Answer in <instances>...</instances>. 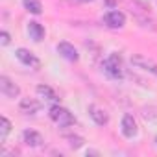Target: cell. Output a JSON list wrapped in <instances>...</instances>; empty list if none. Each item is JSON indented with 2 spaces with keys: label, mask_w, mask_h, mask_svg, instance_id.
I'll return each mask as SVG.
<instances>
[{
  "label": "cell",
  "mask_w": 157,
  "mask_h": 157,
  "mask_svg": "<svg viewBox=\"0 0 157 157\" xmlns=\"http://www.w3.org/2000/svg\"><path fill=\"white\" fill-rule=\"evenodd\" d=\"M10 131H11V122L6 117H2V118H0V140H4Z\"/></svg>",
  "instance_id": "2e32d148"
},
{
  "label": "cell",
  "mask_w": 157,
  "mask_h": 157,
  "mask_svg": "<svg viewBox=\"0 0 157 157\" xmlns=\"http://www.w3.org/2000/svg\"><path fill=\"white\" fill-rule=\"evenodd\" d=\"M15 56H17V59L22 63V65H26V67H30V68H41V61H39V57H35V54L33 52H30V50H26V48H17L15 50Z\"/></svg>",
  "instance_id": "277c9868"
},
{
  "label": "cell",
  "mask_w": 157,
  "mask_h": 157,
  "mask_svg": "<svg viewBox=\"0 0 157 157\" xmlns=\"http://www.w3.org/2000/svg\"><path fill=\"white\" fill-rule=\"evenodd\" d=\"M28 33H30V37L35 41V43H41L43 39H44V28H43V24H39V22H35V21H32L30 24H28Z\"/></svg>",
  "instance_id": "7c38bea8"
},
{
  "label": "cell",
  "mask_w": 157,
  "mask_h": 157,
  "mask_svg": "<svg viewBox=\"0 0 157 157\" xmlns=\"http://www.w3.org/2000/svg\"><path fill=\"white\" fill-rule=\"evenodd\" d=\"M37 94L41 96V98H44V100H50V102H57L59 98H57V94H56V91L52 89V87H48V85H37Z\"/></svg>",
  "instance_id": "4fadbf2b"
},
{
  "label": "cell",
  "mask_w": 157,
  "mask_h": 157,
  "mask_svg": "<svg viewBox=\"0 0 157 157\" xmlns=\"http://www.w3.org/2000/svg\"><path fill=\"white\" fill-rule=\"evenodd\" d=\"M104 24L107 28H113V30H118V28H124L126 24V15L118 10H113V11H107L104 15Z\"/></svg>",
  "instance_id": "3957f363"
},
{
  "label": "cell",
  "mask_w": 157,
  "mask_h": 157,
  "mask_svg": "<svg viewBox=\"0 0 157 157\" xmlns=\"http://www.w3.org/2000/svg\"><path fill=\"white\" fill-rule=\"evenodd\" d=\"M120 128H122V135L126 139H133L137 135V131H139V126H137V122H135V118L131 115H124Z\"/></svg>",
  "instance_id": "ba28073f"
},
{
  "label": "cell",
  "mask_w": 157,
  "mask_h": 157,
  "mask_svg": "<svg viewBox=\"0 0 157 157\" xmlns=\"http://www.w3.org/2000/svg\"><path fill=\"white\" fill-rule=\"evenodd\" d=\"M104 72L111 78V80H122L124 78V70H122V59L118 54H111L105 61H104Z\"/></svg>",
  "instance_id": "7a4b0ae2"
},
{
  "label": "cell",
  "mask_w": 157,
  "mask_h": 157,
  "mask_svg": "<svg viewBox=\"0 0 157 157\" xmlns=\"http://www.w3.org/2000/svg\"><path fill=\"white\" fill-rule=\"evenodd\" d=\"M131 65H135L137 68H142V70L157 76V63H153L151 59H148V57H144L140 54H133L131 56Z\"/></svg>",
  "instance_id": "8992f818"
},
{
  "label": "cell",
  "mask_w": 157,
  "mask_h": 157,
  "mask_svg": "<svg viewBox=\"0 0 157 157\" xmlns=\"http://www.w3.org/2000/svg\"><path fill=\"white\" fill-rule=\"evenodd\" d=\"M105 2H107V6H109V8H115V4H117L115 0H105Z\"/></svg>",
  "instance_id": "ac0fdd59"
},
{
  "label": "cell",
  "mask_w": 157,
  "mask_h": 157,
  "mask_svg": "<svg viewBox=\"0 0 157 157\" xmlns=\"http://www.w3.org/2000/svg\"><path fill=\"white\" fill-rule=\"evenodd\" d=\"M22 6L28 13H33V15H41L43 13V4L39 0H22Z\"/></svg>",
  "instance_id": "5bb4252c"
},
{
  "label": "cell",
  "mask_w": 157,
  "mask_h": 157,
  "mask_svg": "<svg viewBox=\"0 0 157 157\" xmlns=\"http://www.w3.org/2000/svg\"><path fill=\"white\" fill-rule=\"evenodd\" d=\"M0 91L8 98H17L21 94V87L13 80H10L8 76H0Z\"/></svg>",
  "instance_id": "5b68a950"
},
{
  "label": "cell",
  "mask_w": 157,
  "mask_h": 157,
  "mask_svg": "<svg viewBox=\"0 0 157 157\" xmlns=\"http://www.w3.org/2000/svg\"><path fill=\"white\" fill-rule=\"evenodd\" d=\"M10 41H11V37H10L8 32H0V43H2V46H8Z\"/></svg>",
  "instance_id": "e0dca14e"
},
{
  "label": "cell",
  "mask_w": 157,
  "mask_h": 157,
  "mask_svg": "<svg viewBox=\"0 0 157 157\" xmlns=\"http://www.w3.org/2000/svg\"><path fill=\"white\" fill-rule=\"evenodd\" d=\"M78 2H93V0H78Z\"/></svg>",
  "instance_id": "d6986e66"
},
{
  "label": "cell",
  "mask_w": 157,
  "mask_h": 157,
  "mask_svg": "<svg viewBox=\"0 0 157 157\" xmlns=\"http://www.w3.org/2000/svg\"><path fill=\"white\" fill-rule=\"evenodd\" d=\"M65 140L68 142V146L72 148V150H78V148H82L83 146V137H80V135H67L65 137Z\"/></svg>",
  "instance_id": "9a60e30c"
},
{
  "label": "cell",
  "mask_w": 157,
  "mask_h": 157,
  "mask_svg": "<svg viewBox=\"0 0 157 157\" xmlns=\"http://www.w3.org/2000/svg\"><path fill=\"white\" fill-rule=\"evenodd\" d=\"M22 140H24V144L30 146V148H39V146H43V142H44L43 135H41L39 131H35V129H24V131H22Z\"/></svg>",
  "instance_id": "9c48e42d"
},
{
  "label": "cell",
  "mask_w": 157,
  "mask_h": 157,
  "mask_svg": "<svg viewBox=\"0 0 157 157\" xmlns=\"http://www.w3.org/2000/svg\"><path fill=\"white\" fill-rule=\"evenodd\" d=\"M19 107H21V111L26 113V115H35V113H39L41 104H39L35 98H22Z\"/></svg>",
  "instance_id": "8fae6325"
},
{
  "label": "cell",
  "mask_w": 157,
  "mask_h": 157,
  "mask_svg": "<svg viewBox=\"0 0 157 157\" xmlns=\"http://www.w3.org/2000/svg\"><path fill=\"white\" fill-rule=\"evenodd\" d=\"M57 52H59V56L61 57H65L67 61H78L80 59V54H78V50L74 48V44H70V43H67V41H61L59 44H57Z\"/></svg>",
  "instance_id": "52a82bcc"
},
{
  "label": "cell",
  "mask_w": 157,
  "mask_h": 157,
  "mask_svg": "<svg viewBox=\"0 0 157 157\" xmlns=\"http://www.w3.org/2000/svg\"><path fill=\"white\" fill-rule=\"evenodd\" d=\"M48 117L59 126V128H68L76 122L74 115L67 109V107H61V105H52L50 111H48Z\"/></svg>",
  "instance_id": "6da1fadb"
},
{
  "label": "cell",
  "mask_w": 157,
  "mask_h": 157,
  "mask_svg": "<svg viewBox=\"0 0 157 157\" xmlns=\"http://www.w3.org/2000/svg\"><path fill=\"white\" fill-rule=\"evenodd\" d=\"M89 115L94 120V124H98V126H105L109 122V115L98 105H89Z\"/></svg>",
  "instance_id": "30bf717a"
},
{
  "label": "cell",
  "mask_w": 157,
  "mask_h": 157,
  "mask_svg": "<svg viewBox=\"0 0 157 157\" xmlns=\"http://www.w3.org/2000/svg\"><path fill=\"white\" fill-rule=\"evenodd\" d=\"M155 146H157V137H155Z\"/></svg>",
  "instance_id": "ffe728a7"
}]
</instances>
